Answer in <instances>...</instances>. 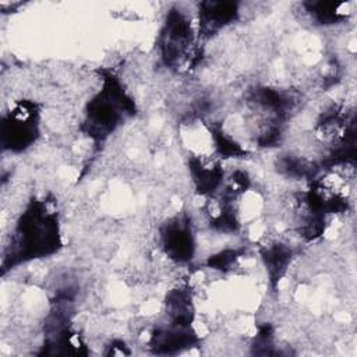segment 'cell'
<instances>
[{"instance_id": "6", "label": "cell", "mask_w": 357, "mask_h": 357, "mask_svg": "<svg viewBox=\"0 0 357 357\" xmlns=\"http://www.w3.org/2000/svg\"><path fill=\"white\" fill-rule=\"evenodd\" d=\"M238 15L236 3L229 1H204L199 4V36L209 38L222 28L231 24Z\"/></svg>"}, {"instance_id": "3", "label": "cell", "mask_w": 357, "mask_h": 357, "mask_svg": "<svg viewBox=\"0 0 357 357\" xmlns=\"http://www.w3.org/2000/svg\"><path fill=\"white\" fill-rule=\"evenodd\" d=\"M39 109L35 102L20 100L3 117L1 142L4 149L21 152L29 148L39 135Z\"/></svg>"}, {"instance_id": "10", "label": "cell", "mask_w": 357, "mask_h": 357, "mask_svg": "<svg viewBox=\"0 0 357 357\" xmlns=\"http://www.w3.org/2000/svg\"><path fill=\"white\" fill-rule=\"evenodd\" d=\"M305 6L308 7L307 11L311 14V17L322 25L336 24L346 18L347 4L344 3L319 1V3H308Z\"/></svg>"}, {"instance_id": "7", "label": "cell", "mask_w": 357, "mask_h": 357, "mask_svg": "<svg viewBox=\"0 0 357 357\" xmlns=\"http://www.w3.org/2000/svg\"><path fill=\"white\" fill-rule=\"evenodd\" d=\"M188 166L198 194L211 195L222 185L225 172L219 160L201 155H192L188 159Z\"/></svg>"}, {"instance_id": "2", "label": "cell", "mask_w": 357, "mask_h": 357, "mask_svg": "<svg viewBox=\"0 0 357 357\" xmlns=\"http://www.w3.org/2000/svg\"><path fill=\"white\" fill-rule=\"evenodd\" d=\"M134 112V100L126 93L113 75L103 77L102 89L88 102L85 112V132L95 139H105Z\"/></svg>"}, {"instance_id": "1", "label": "cell", "mask_w": 357, "mask_h": 357, "mask_svg": "<svg viewBox=\"0 0 357 357\" xmlns=\"http://www.w3.org/2000/svg\"><path fill=\"white\" fill-rule=\"evenodd\" d=\"M59 247L57 215L49 211L42 201H32L18 219L8 254L4 257V268L50 255Z\"/></svg>"}, {"instance_id": "4", "label": "cell", "mask_w": 357, "mask_h": 357, "mask_svg": "<svg viewBox=\"0 0 357 357\" xmlns=\"http://www.w3.org/2000/svg\"><path fill=\"white\" fill-rule=\"evenodd\" d=\"M159 45L166 66L174 67L188 60L192 45V26L184 13L172 10L167 14Z\"/></svg>"}, {"instance_id": "9", "label": "cell", "mask_w": 357, "mask_h": 357, "mask_svg": "<svg viewBox=\"0 0 357 357\" xmlns=\"http://www.w3.org/2000/svg\"><path fill=\"white\" fill-rule=\"evenodd\" d=\"M261 258L264 261L272 286L275 287L276 283L283 278L291 262L293 248L282 241H272L262 247Z\"/></svg>"}, {"instance_id": "8", "label": "cell", "mask_w": 357, "mask_h": 357, "mask_svg": "<svg viewBox=\"0 0 357 357\" xmlns=\"http://www.w3.org/2000/svg\"><path fill=\"white\" fill-rule=\"evenodd\" d=\"M198 342L197 335L190 326L169 325L166 329H156L151 337V347L155 353H177L194 346Z\"/></svg>"}, {"instance_id": "5", "label": "cell", "mask_w": 357, "mask_h": 357, "mask_svg": "<svg viewBox=\"0 0 357 357\" xmlns=\"http://www.w3.org/2000/svg\"><path fill=\"white\" fill-rule=\"evenodd\" d=\"M160 241L165 254L174 262H188L195 251L194 231L187 218H176L160 230Z\"/></svg>"}]
</instances>
